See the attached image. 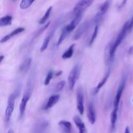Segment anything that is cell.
Here are the masks:
<instances>
[{"label": "cell", "mask_w": 133, "mask_h": 133, "mask_svg": "<svg viewBox=\"0 0 133 133\" xmlns=\"http://www.w3.org/2000/svg\"><path fill=\"white\" fill-rule=\"evenodd\" d=\"M33 89V80L30 79V81L27 83V85L25 88V92H24V96L21 99V103H20V112H19V118L20 119L22 118L24 114H25L27 104L28 103L31 94H32Z\"/></svg>", "instance_id": "cell-1"}, {"label": "cell", "mask_w": 133, "mask_h": 133, "mask_svg": "<svg viewBox=\"0 0 133 133\" xmlns=\"http://www.w3.org/2000/svg\"><path fill=\"white\" fill-rule=\"evenodd\" d=\"M129 24H130V21H127L123 26L122 29H121L120 32L119 33L118 35L117 38H116V40L113 44H112L111 48V59L112 60L114 57L115 53H116V49H118L119 45L121 44L123 39L125 38V36H126L127 33L128 31L130 30L129 29Z\"/></svg>", "instance_id": "cell-2"}, {"label": "cell", "mask_w": 133, "mask_h": 133, "mask_svg": "<svg viewBox=\"0 0 133 133\" xmlns=\"http://www.w3.org/2000/svg\"><path fill=\"white\" fill-rule=\"evenodd\" d=\"M17 96V93H12V94L10 95L8 99L7 106L5 110V120L7 123H9L11 120V116H12V112H13L14 108L15 99Z\"/></svg>", "instance_id": "cell-3"}, {"label": "cell", "mask_w": 133, "mask_h": 133, "mask_svg": "<svg viewBox=\"0 0 133 133\" xmlns=\"http://www.w3.org/2000/svg\"><path fill=\"white\" fill-rule=\"evenodd\" d=\"M80 74H81V66L77 64L73 67V69L69 72L68 76V85L71 90L74 88L76 82L79 78Z\"/></svg>", "instance_id": "cell-4"}, {"label": "cell", "mask_w": 133, "mask_h": 133, "mask_svg": "<svg viewBox=\"0 0 133 133\" xmlns=\"http://www.w3.org/2000/svg\"><path fill=\"white\" fill-rule=\"evenodd\" d=\"M93 1L94 0H80L73 9V13L75 16L79 14L83 13L84 10L87 9L92 4Z\"/></svg>", "instance_id": "cell-5"}, {"label": "cell", "mask_w": 133, "mask_h": 133, "mask_svg": "<svg viewBox=\"0 0 133 133\" xmlns=\"http://www.w3.org/2000/svg\"><path fill=\"white\" fill-rule=\"evenodd\" d=\"M111 2H112V0H106L105 3H103V4L101 5L99 9V11L97 12V14L96 15V16H95L94 18H93V24H97L99 21H101V20L103 18L104 15H105V14H106V12L108 11V9H109L110 6H111Z\"/></svg>", "instance_id": "cell-6"}, {"label": "cell", "mask_w": 133, "mask_h": 133, "mask_svg": "<svg viewBox=\"0 0 133 133\" xmlns=\"http://www.w3.org/2000/svg\"><path fill=\"white\" fill-rule=\"evenodd\" d=\"M125 84H126V78H123L122 81H121V84H120L118 89L117 93H116V97H115L114 101V109L118 110L119 105H120V100H121L123 92L124 89H125Z\"/></svg>", "instance_id": "cell-7"}, {"label": "cell", "mask_w": 133, "mask_h": 133, "mask_svg": "<svg viewBox=\"0 0 133 133\" xmlns=\"http://www.w3.org/2000/svg\"><path fill=\"white\" fill-rule=\"evenodd\" d=\"M77 108L81 115L84 114V92L81 87H79L77 92Z\"/></svg>", "instance_id": "cell-8"}, {"label": "cell", "mask_w": 133, "mask_h": 133, "mask_svg": "<svg viewBox=\"0 0 133 133\" xmlns=\"http://www.w3.org/2000/svg\"><path fill=\"white\" fill-rule=\"evenodd\" d=\"M90 25V22H88V21H85L84 23H83V24L77 29L76 32L75 33L73 38V40H77L81 37V36H83V35H84V33L88 29V28H89V27Z\"/></svg>", "instance_id": "cell-9"}, {"label": "cell", "mask_w": 133, "mask_h": 133, "mask_svg": "<svg viewBox=\"0 0 133 133\" xmlns=\"http://www.w3.org/2000/svg\"><path fill=\"white\" fill-rule=\"evenodd\" d=\"M82 16H83V13L79 14L76 15L74 18L73 19V20L67 26H66V30L69 33L72 32V31H73L76 27L78 25V24H79V22L81 20Z\"/></svg>", "instance_id": "cell-10"}, {"label": "cell", "mask_w": 133, "mask_h": 133, "mask_svg": "<svg viewBox=\"0 0 133 133\" xmlns=\"http://www.w3.org/2000/svg\"><path fill=\"white\" fill-rule=\"evenodd\" d=\"M88 118L90 123L92 125L96 123V111H95L94 106L92 103H90L88 106Z\"/></svg>", "instance_id": "cell-11"}, {"label": "cell", "mask_w": 133, "mask_h": 133, "mask_svg": "<svg viewBox=\"0 0 133 133\" xmlns=\"http://www.w3.org/2000/svg\"><path fill=\"white\" fill-rule=\"evenodd\" d=\"M73 121H74L77 127L79 129V133H87V129H86L85 125L81 119L80 118V117H79L78 116H75L73 118Z\"/></svg>", "instance_id": "cell-12"}, {"label": "cell", "mask_w": 133, "mask_h": 133, "mask_svg": "<svg viewBox=\"0 0 133 133\" xmlns=\"http://www.w3.org/2000/svg\"><path fill=\"white\" fill-rule=\"evenodd\" d=\"M24 31H25V29H24V27H18V28L14 30L13 31H12L11 33L8 34V35H7L6 36H5L3 38H2V40H1V43H4L5 42L8 41V40H10L11 38L14 37V36H16V35L24 32Z\"/></svg>", "instance_id": "cell-13"}, {"label": "cell", "mask_w": 133, "mask_h": 133, "mask_svg": "<svg viewBox=\"0 0 133 133\" xmlns=\"http://www.w3.org/2000/svg\"><path fill=\"white\" fill-rule=\"evenodd\" d=\"M55 28H53V29L50 31V33L48 34V36L45 38V39H44V42H43L41 48H40V51L41 52L44 51L48 48V45H49V42H50L51 39V38L53 37L54 34H55Z\"/></svg>", "instance_id": "cell-14"}, {"label": "cell", "mask_w": 133, "mask_h": 133, "mask_svg": "<svg viewBox=\"0 0 133 133\" xmlns=\"http://www.w3.org/2000/svg\"><path fill=\"white\" fill-rule=\"evenodd\" d=\"M59 99H60V96L59 95H53V96H51L49 98V99H48L45 107H44V109H49V108L53 107L55 104L57 103Z\"/></svg>", "instance_id": "cell-15"}, {"label": "cell", "mask_w": 133, "mask_h": 133, "mask_svg": "<svg viewBox=\"0 0 133 133\" xmlns=\"http://www.w3.org/2000/svg\"><path fill=\"white\" fill-rule=\"evenodd\" d=\"M59 125L60 127L64 133L72 132V123L69 121L61 120L59 122Z\"/></svg>", "instance_id": "cell-16"}, {"label": "cell", "mask_w": 133, "mask_h": 133, "mask_svg": "<svg viewBox=\"0 0 133 133\" xmlns=\"http://www.w3.org/2000/svg\"><path fill=\"white\" fill-rule=\"evenodd\" d=\"M110 74H111V72H110V70H109L108 72H107V73H106V75H105V77H104L103 78L101 79V81L99 83V84H97V85L96 86V88H94V90H93V94L96 95V94H97V93H99V90H101V88H102L104 85H105V84L106 83V82L107 81V80H108V77H110Z\"/></svg>", "instance_id": "cell-17"}, {"label": "cell", "mask_w": 133, "mask_h": 133, "mask_svg": "<svg viewBox=\"0 0 133 133\" xmlns=\"http://www.w3.org/2000/svg\"><path fill=\"white\" fill-rule=\"evenodd\" d=\"M31 61H32V59L31 58H27L25 60H24L20 66V72H22V73H25V72H28L29 69L31 66Z\"/></svg>", "instance_id": "cell-18"}, {"label": "cell", "mask_w": 133, "mask_h": 133, "mask_svg": "<svg viewBox=\"0 0 133 133\" xmlns=\"http://www.w3.org/2000/svg\"><path fill=\"white\" fill-rule=\"evenodd\" d=\"M118 110L114 109L111 113V131L113 132L116 129V124L118 119Z\"/></svg>", "instance_id": "cell-19"}, {"label": "cell", "mask_w": 133, "mask_h": 133, "mask_svg": "<svg viewBox=\"0 0 133 133\" xmlns=\"http://www.w3.org/2000/svg\"><path fill=\"white\" fill-rule=\"evenodd\" d=\"M12 17L11 16L7 15V16H3L0 19V26L5 27L11 25L12 23Z\"/></svg>", "instance_id": "cell-20"}, {"label": "cell", "mask_w": 133, "mask_h": 133, "mask_svg": "<svg viewBox=\"0 0 133 133\" xmlns=\"http://www.w3.org/2000/svg\"><path fill=\"white\" fill-rule=\"evenodd\" d=\"M74 48H75V44H72L66 51L64 53L62 57L64 59H70L73 55V52H74Z\"/></svg>", "instance_id": "cell-21"}, {"label": "cell", "mask_w": 133, "mask_h": 133, "mask_svg": "<svg viewBox=\"0 0 133 133\" xmlns=\"http://www.w3.org/2000/svg\"><path fill=\"white\" fill-rule=\"evenodd\" d=\"M35 0H22L20 3V7L21 9H27L33 3Z\"/></svg>", "instance_id": "cell-22"}, {"label": "cell", "mask_w": 133, "mask_h": 133, "mask_svg": "<svg viewBox=\"0 0 133 133\" xmlns=\"http://www.w3.org/2000/svg\"><path fill=\"white\" fill-rule=\"evenodd\" d=\"M52 7H50L48 10L46 11V12H45L44 15L43 16V17L39 20V24H45L47 21V20H48V18H49V16L51 14V12L52 11Z\"/></svg>", "instance_id": "cell-23"}, {"label": "cell", "mask_w": 133, "mask_h": 133, "mask_svg": "<svg viewBox=\"0 0 133 133\" xmlns=\"http://www.w3.org/2000/svg\"><path fill=\"white\" fill-rule=\"evenodd\" d=\"M68 33H69L68 32V31L66 30V27H64V28H63L62 29V33L61 35H60V37H59V40H58V42H57V46H59V45H60V44L62 43V42L64 41V39L66 38V36H68Z\"/></svg>", "instance_id": "cell-24"}, {"label": "cell", "mask_w": 133, "mask_h": 133, "mask_svg": "<svg viewBox=\"0 0 133 133\" xmlns=\"http://www.w3.org/2000/svg\"><path fill=\"white\" fill-rule=\"evenodd\" d=\"M98 31H99L98 25H96L94 30H93V34H92V36H91L90 40L89 42V45H92V44L93 43V42H94V40H96V38H97V34H98Z\"/></svg>", "instance_id": "cell-25"}, {"label": "cell", "mask_w": 133, "mask_h": 133, "mask_svg": "<svg viewBox=\"0 0 133 133\" xmlns=\"http://www.w3.org/2000/svg\"><path fill=\"white\" fill-rule=\"evenodd\" d=\"M49 24H50V22H48V24H46V25H44V26H43L42 27V28H40V29L38 30V31L36 32V33H35V35H34L33 40H35V39L36 38H37L38 36H40V35H41V34L43 32H44V31H45V29H46L48 28V27H49Z\"/></svg>", "instance_id": "cell-26"}, {"label": "cell", "mask_w": 133, "mask_h": 133, "mask_svg": "<svg viewBox=\"0 0 133 133\" xmlns=\"http://www.w3.org/2000/svg\"><path fill=\"white\" fill-rule=\"evenodd\" d=\"M66 82L64 81H61L59 83H58L57 84L55 85V88H54V91L55 92H59L60 91H61L64 88V87H65Z\"/></svg>", "instance_id": "cell-27"}, {"label": "cell", "mask_w": 133, "mask_h": 133, "mask_svg": "<svg viewBox=\"0 0 133 133\" xmlns=\"http://www.w3.org/2000/svg\"><path fill=\"white\" fill-rule=\"evenodd\" d=\"M53 72L50 71V72H48V75H47L46 77H45V81H44V84H45V86L48 85V84H49V83H50V81H51V80L52 78H53Z\"/></svg>", "instance_id": "cell-28"}, {"label": "cell", "mask_w": 133, "mask_h": 133, "mask_svg": "<svg viewBox=\"0 0 133 133\" xmlns=\"http://www.w3.org/2000/svg\"><path fill=\"white\" fill-rule=\"evenodd\" d=\"M132 27H133V16H132V17L131 20H130V24H129V29H130V30L131 29Z\"/></svg>", "instance_id": "cell-29"}, {"label": "cell", "mask_w": 133, "mask_h": 133, "mask_svg": "<svg viewBox=\"0 0 133 133\" xmlns=\"http://www.w3.org/2000/svg\"><path fill=\"white\" fill-rule=\"evenodd\" d=\"M124 133H130V129H129V127H127L125 128V132H124Z\"/></svg>", "instance_id": "cell-30"}, {"label": "cell", "mask_w": 133, "mask_h": 133, "mask_svg": "<svg viewBox=\"0 0 133 133\" xmlns=\"http://www.w3.org/2000/svg\"><path fill=\"white\" fill-rule=\"evenodd\" d=\"M132 53H133V47H130V49H129V53L132 54Z\"/></svg>", "instance_id": "cell-31"}, {"label": "cell", "mask_w": 133, "mask_h": 133, "mask_svg": "<svg viewBox=\"0 0 133 133\" xmlns=\"http://www.w3.org/2000/svg\"><path fill=\"white\" fill-rule=\"evenodd\" d=\"M126 2H127V0H123V3H121V6H120V8H121V7H122L123 6L125 5V3H126Z\"/></svg>", "instance_id": "cell-32"}, {"label": "cell", "mask_w": 133, "mask_h": 133, "mask_svg": "<svg viewBox=\"0 0 133 133\" xmlns=\"http://www.w3.org/2000/svg\"><path fill=\"white\" fill-rule=\"evenodd\" d=\"M3 58H4V57H3V55H2V56H1V59H0V62H2V60H3Z\"/></svg>", "instance_id": "cell-33"}, {"label": "cell", "mask_w": 133, "mask_h": 133, "mask_svg": "<svg viewBox=\"0 0 133 133\" xmlns=\"http://www.w3.org/2000/svg\"><path fill=\"white\" fill-rule=\"evenodd\" d=\"M7 133H14V132H13V130H11H11H9V132Z\"/></svg>", "instance_id": "cell-34"}, {"label": "cell", "mask_w": 133, "mask_h": 133, "mask_svg": "<svg viewBox=\"0 0 133 133\" xmlns=\"http://www.w3.org/2000/svg\"><path fill=\"white\" fill-rule=\"evenodd\" d=\"M12 1H15V0H12Z\"/></svg>", "instance_id": "cell-35"}]
</instances>
